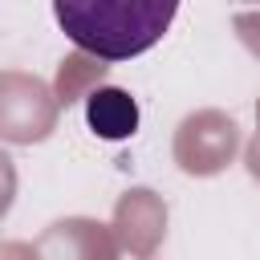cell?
<instances>
[{
    "label": "cell",
    "mask_w": 260,
    "mask_h": 260,
    "mask_svg": "<svg viewBox=\"0 0 260 260\" xmlns=\"http://www.w3.org/2000/svg\"><path fill=\"white\" fill-rule=\"evenodd\" d=\"M179 4L175 0H57L53 16L65 37L102 57V61H130L162 41Z\"/></svg>",
    "instance_id": "6da1fadb"
},
{
    "label": "cell",
    "mask_w": 260,
    "mask_h": 260,
    "mask_svg": "<svg viewBox=\"0 0 260 260\" xmlns=\"http://www.w3.org/2000/svg\"><path fill=\"white\" fill-rule=\"evenodd\" d=\"M85 122H89V130H93L98 138H106V142L130 138V134L138 130V102H134L126 89H118V85H102V89H93L89 102H85Z\"/></svg>",
    "instance_id": "7a4b0ae2"
}]
</instances>
